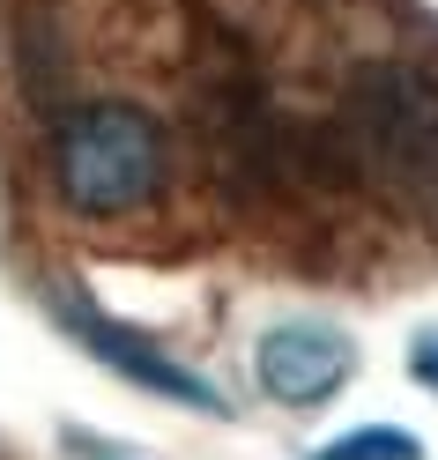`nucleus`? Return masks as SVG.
Returning a JSON list of instances; mask_svg holds the SVG:
<instances>
[{"instance_id":"obj_1","label":"nucleus","mask_w":438,"mask_h":460,"mask_svg":"<svg viewBox=\"0 0 438 460\" xmlns=\"http://www.w3.org/2000/svg\"><path fill=\"white\" fill-rule=\"evenodd\" d=\"M52 179L75 216H134L164 186V134L141 104H82L60 119Z\"/></svg>"},{"instance_id":"obj_2","label":"nucleus","mask_w":438,"mask_h":460,"mask_svg":"<svg viewBox=\"0 0 438 460\" xmlns=\"http://www.w3.org/2000/svg\"><path fill=\"white\" fill-rule=\"evenodd\" d=\"M52 320H60V327H67V334H75L104 371L134 379L141 394L171 401V409H193V416H223V394L201 379V371H186L179 357H164L149 334H134V327H120V320H104V312H90L75 290H52Z\"/></svg>"},{"instance_id":"obj_3","label":"nucleus","mask_w":438,"mask_h":460,"mask_svg":"<svg viewBox=\"0 0 438 460\" xmlns=\"http://www.w3.org/2000/svg\"><path fill=\"white\" fill-rule=\"evenodd\" d=\"M349 371H357V349L327 320H275L253 341V379L275 409H319L349 386Z\"/></svg>"},{"instance_id":"obj_4","label":"nucleus","mask_w":438,"mask_h":460,"mask_svg":"<svg viewBox=\"0 0 438 460\" xmlns=\"http://www.w3.org/2000/svg\"><path fill=\"white\" fill-rule=\"evenodd\" d=\"M312 460H424V438H408L394 423H364V430H349V438L319 446Z\"/></svg>"},{"instance_id":"obj_5","label":"nucleus","mask_w":438,"mask_h":460,"mask_svg":"<svg viewBox=\"0 0 438 460\" xmlns=\"http://www.w3.org/2000/svg\"><path fill=\"white\" fill-rule=\"evenodd\" d=\"M67 453H75V460H149L141 446H120V438H97V430H67Z\"/></svg>"},{"instance_id":"obj_6","label":"nucleus","mask_w":438,"mask_h":460,"mask_svg":"<svg viewBox=\"0 0 438 460\" xmlns=\"http://www.w3.org/2000/svg\"><path fill=\"white\" fill-rule=\"evenodd\" d=\"M408 371L438 394V334H416V349H408Z\"/></svg>"}]
</instances>
